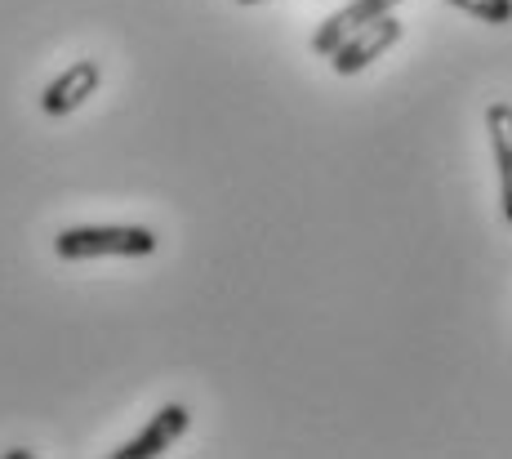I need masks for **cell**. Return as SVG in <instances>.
<instances>
[{"label": "cell", "instance_id": "obj_1", "mask_svg": "<svg viewBox=\"0 0 512 459\" xmlns=\"http://www.w3.org/2000/svg\"><path fill=\"white\" fill-rule=\"evenodd\" d=\"M161 237L143 223H81V228H63L54 237V255L63 263L85 259H147L156 255Z\"/></svg>", "mask_w": 512, "mask_h": 459}, {"label": "cell", "instance_id": "obj_2", "mask_svg": "<svg viewBox=\"0 0 512 459\" xmlns=\"http://www.w3.org/2000/svg\"><path fill=\"white\" fill-rule=\"evenodd\" d=\"M401 32H406V27H401V18H392V14H379V18H370V23L352 27V32L330 50L334 76H357V72H366L374 58H383V54L392 50V45L401 41Z\"/></svg>", "mask_w": 512, "mask_h": 459}, {"label": "cell", "instance_id": "obj_3", "mask_svg": "<svg viewBox=\"0 0 512 459\" xmlns=\"http://www.w3.org/2000/svg\"><path fill=\"white\" fill-rule=\"evenodd\" d=\"M98 81H103V67H98L94 58H76V63H67L63 72L45 85L41 112L45 116H72L76 107L90 103V94L98 90Z\"/></svg>", "mask_w": 512, "mask_h": 459}, {"label": "cell", "instance_id": "obj_4", "mask_svg": "<svg viewBox=\"0 0 512 459\" xmlns=\"http://www.w3.org/2000/svg\"><path fill=\"white\" fill-rule=\"evenodd\" d=\"M187 424H192V410H187L183 402L161 406L152 419H147V428L139 437H130L121 451H112V459H156V455H165L187 433Z\"/></svg>", "mask_w": 512, "mask_h": 459}, {"label": "cell", "instance_id": "obj_5", "mask_svg": "<svg viewBox=\"0 0 512 459\" xmlns=\"http://www.w3.org/2000/svg\"><path fill=\"white\" fill-rule=\"evenodd\" d=\"M397 5H406V0H352V5L334 9V14L326 18V23L317 27V36H312V54L330 58V50L343 41V36L352 32V27L370 23V18H379V14H392V9H397Z\"/></svg>", "mask_w": 512, "mask_h": 459}, {"label": "cell", "instance_id": "obj_6", "mask_svg": "<svg viewBox=\"0 0 512 459\" xmlns=\"http://www.w3.org/2000/svg\"><path fill=\"white\" fill-rule=\"evenodd\" d=\"M486 134L499 165V192H504V219L512 223V103H490Z\"/></svg>", "mask_w": 512, "mask_h": 459}, {"label": "cell", "instance_id": "obj_7", "mask_svg": "<svg viewBox=\"0 0 512 459\" xmlns=\"http://www.w3.org/2000/svg\"><path fill=\"white\" fill-rule=\"evenodd\" d=\"M446 5L464 9V14L481 18V23H495V27L512 23V0H446Z\"/></svg>", "mask_w": 512, "mask_h": 459}, {"label": "cell", "instance_id": "obj_8", "mask_svg": "<svg viewBox=\"0 0 512 459\" xmlns=\"http://www.w3.org/2000/svg\"><path fill=\"white\" fill-rule=\"evenodd\" d=\"M236 5H263V0H236Z\"/></svg>", "mask_w": 512, "mask_h": 459}]
</instances>
